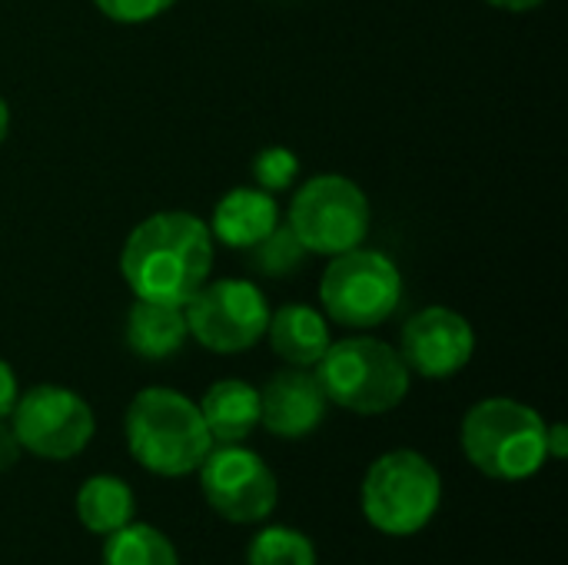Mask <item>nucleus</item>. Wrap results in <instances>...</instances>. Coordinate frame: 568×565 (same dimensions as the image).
Wrapping results in <instances>:
<instances>
[{
    "label": "nucleus",
    "instance_id": "15",
    "mask_svg": "<svg viewBox=\"0 0 568 565\" xmlns=\"http://www.w3.org/2000/svg\"><path fill=\"white\" fill-rule=\"evenodd\" d=\"M190 340L186 313L173 303L136 300L126 313V346L133 356L160 363L176 356Z\"/></svg>",
    "mask_w": 568,
    "mask_h": 565
},
{
    "label": "nucleus",
    "instance_id": "14",
    "mask_svg": "<svg viewBox=\"0 0 568 565\" xmlns=\"http://www.w3.org/2000/svg\"><path fill=\"white\" fill-rule=\"evenodd\" d=\"M266 340L283 363L300 366V370L316 366L333 343L329 320L306 303H286L276 313H270Z\"/></svg>",
    "mask_w": 568,
    "mask_h": 565
},
{
    "label": "nucleus",
    "instance_id": "18",
    "mask_svg": "<svg viewBox=\"0 0 568 565\" xmlns=\"http://www.w3.org/2000/svg\"><path fill=\"white\" fill-rule=\"evenodd\" d=\"M103 565H180L173 543L146 526V523H126L123 529L106 536Z\"/></svg>",
    "mask_w": 568,
    "mask_h": 565
},
{
    "label": "nucleus",
    "instance_id": "22",
    "mask_svg": "<svg viewBox=\"0 0 568 565\" xmlns=\"http://www.w3.org/2000/svg\"><path fill=\"white\" fill-rule=\"evenodd\" d=\"M97 10L116 23H146L166 13L176 0H93Z\"/></svg>",
    "mask_w": 568,
    "mask_h": 565
},
{
    "label": "nucleus",
    "instance_id": "13",
    "mask_svg": "<svg viewBox=\"0 0 568 565\" xmlns=\"http://www.w3.org/2000/svg\"><path fill=\"white\" fill-rule=\"evenodd\" d=\"M276 223H280V203L273 193L260 186H236L213 206V220L206 226L216 243L230 250H250Z\"/></svg>",
    "mask_w": 568,
    "mask_h": 565
},
{
    "label": "nucleus",
    "instance_id": "5",
    "mask_svg": "<svg viewBox=\"0 0 568 565\" xmlns=\"http://www.w3.org/2000/svg\"><path fill=\"white\" fill-rule=\"evenodd\" d=\"M439 503L443 480L416 450H393L366 470L363 513L369 526L386 536H413L426 529Z\"/></svg>",
    "mask_w": 568,
    "mask_h": 565
},
{
    "label": "nucleus",
    "instance_id": "9",
    "mask_svg": "<svg viewBox=\"0 0 568 565\" xmlns=\"http://www.w3.org/2000/svg\"><path fill=\"white\" fill-rule=\"evenodd\" d=\"M10 426L23 453L40 460H73L97 433L90 403L67 386H33L17 396Z\"/></svg>",
    "mask_w": 568,
    "mask_h": 565
},
{
    "label": "nucleus",
    "instance_id": "6",
    "mask_svg": "<svg viewBox=\"0 0 568 565\" xmlns=\"http://www.w3.org/2000/svg\"><path fill=\"white\" fill-rule=\"evenodd\" d=\"M323 316L346 330H373L403 303V273L383 250H346L329 256L320 280Z\"/></svg>",
    "mask_w": 568,
    "mask_h": 565
},
{
    "label": "nucleus",
    "instance_id": "7",
    "mask_svg": "<svg viewBox=\"0 0 568 565\" xmlns=\"http://www.w3.org/2000/svg\"><path fill=\"white\" fill-rule=\"evenodd\" d=\"M369 200L359 183L339 173H320L306 180L290 203V230L300 236L306 253L339 256L363 246L369 233Z\"/></svg>",
    "mask_w": 568,
    "mask_h": 565
},
{
    "label": "nucleus",
    "instance_id": "19",
    "mask_svg": "<svg viewBox=\"0 0 568 565\" xmlns=\"http://www.w3.org/2000/svg\"><path fill=\"white\" fill-rule=\"evenodd\" d=\"M250 565H316V546L310 536L286 529V526H266L253 536L246 549Z\"/></svg>",
    "mask_w": 568,
    "mask_h": 565
},
{
    "label": "nucleus",
    "instance_id": "24",
    "mask_svg": "<svg viewBox=\"0 0 568 565\" xmlns=\"http://www.w3.org/2000/svg\"><path fill=\"white\" fill-rule=\"evenodd\" d=\"M20 440H17V433H13V426H7L3 420H0V473H7V470H13L17 466V460H20Z\"/></svg>",
    "mask_w": 568,
    "mask_h": 565
},
{
    "label": "nucleus",
    "instance_id": "20",
    "mask_svg": "<svg viewBox=\"0 0 568 565\" xmlns=\"http://www.w3.org/2000/svg\"><path fill=\"white\" fill-rule=\"evenodd\" d=\"M256 273L270 276V280H286L300 270V263L306 260V246L300 243V236L290 230V223H276L256 246L246 250Z\"/></svg>",
    "mask_w": 568,
    "mask_h": 565
},
{
    "label": "nucleus",
    "instance_id": "25",
    "mask_svg": "<svg viewBox=\"0 0 568 565\" xmlns=\"http://www.w3.org/2000/svg\"><path fill=\"white\" fill-rule=\"evenodd\" d=\"M546 450H549L552 460H566L568 456V430L562 423L546 426Z\"/></svg>",
    "mask_w": 568,
    "mask_h": 565
},
{
    "label": "nucleus",
    "instance_id": "1",
    "mask_svg": "<svg viewBox=\"0 0 568 565\" xmlns=\"http://www.w3.org/2000/svg\"><path fill=\"white\" fill-rule=\"evenodd\" d=\"M213 233L186 210H163L133 226L120 253V273L136 300L183 306L213 270Z\"/></svg>",
    "mask_w": 568,
    "mask_h": 565
},
{
    "label": "nucleus",
    "instance_id": "12",
    "mask_svg": "<svg viewBox=\"0 0 568 565\" xmlns=\"http://www.w3.org/2000/svg\"><path fill=\"white\" fill-rule=\"evenodd\" d=\"M326 393L316 373L290 366L266 380L260 390V426L280 440H303L320 430L326 416Z\"/></svg>",
    "mask_w": 568,
    "mask_h": 565
},
{
    "label": "nucleus",
    "instance_id": "26",
    "mask_svg": "<svg viewBox=\"0 0 568 565\" xmlns=\"http://www.w3.org/2000/svg\"><path fill=\"white\" fill-rule=\"evenodd\" d=\"M486 3L496 10H509V13H529V10L542 7L546 0H486Z\"/></svg>",
    "mask_w": 568,
    "mask_h": 565
},
{
    "label": "nucleus",
    "instance_id": "3",
    "mask_svg": "<svg viewBox=\"0 0 568 565\" xmlns=\"http://www.w3.org/2000/svg\"><path fill=\"white\" fill-rule=\"evenodd\" d=\"M546 420L509 396L476 403L463 420V453L489 480L523 483L536 476L546 460Z\"/></svg>",
    "mask_w": 568,
    "mask_h": 565
},
{
    "label": "nucleus",
    "instance_id": "8",
    "mask_svg": "<svg viewBox=\"0 0 568 565\" xmlns=\"http://www.w3.org/2000/svg\"><path fill=\"white\" fill-rule=\"evenodd\" d=\"M183 313H186L190 336L203 350L233 356L256 346L266 336V323L273 310L263 290L250 280H216V283L206 280L183 303Z\"/></svg>",
    "mask_w": 568,
    "mask_h": 565
},
{
    "label": "nucleus",
    "instance_id": "23",
    "mask_svg": "<svg viewBox=\"0 0 568 565\" xmlns=\"http://www.w3.org/2000/svg\"><path fill=\"white\" fill-rule=\"evenodd\" d=\"M17 396H20V390H17V373L10 370V363L0 360V420H7V416L13 413Z\"/></svg>",
    "mask_w": 568,
    "mask_h": 565
},
{
    "label": "nucleus",
    "instance_id": "16",
    "mask_svg": "<svg viewBox=\"0 0 568 565\" xmlns=\"http://www.w3.org/2000/svg\"><path fill=\"white\" fill-rule=\"evenodd\" d=\"M200 416L213 436V446L243 443L260 426V390L243 380H220L206 390Z\"/></svg>",
    "mask_w": 568,
    "mask_h": 565
},
{
    "label": "nucleus",
    "instance_id": "17",
    "mask_svg": "<svg viewBox=\"0 0 568 565\" xmlns=\"http://www.w3.org/2000/svg\"><path fill=\"white\" fill-rule=\"evenodd\" d=\"M133 513H136L133 490L116 476H90L77 493V516L83 529L97 536H110L123 529L126 523H133Z\"/></svg>",
    "mask_w": 568,
    "mask_h": 565
},
{
    "label": "nucleus",
    "instance_id": "21",
    "mask_svg": "<svg viewBox=\"0 0 568 565\" xmlns=\"http://www.w3.org/2000/svg\"><path fill=\"white\" fill-rule=\"evenodd\" d=\"M253 180L266 193H283L300 180V157L286 147H266L253 160Z\"/></svg>",
    "mask_w": 568,
    "mask_h": 565
},
{
    "label": "nucleus",
    "instance_id": "27",
    "mask_svg": "<svg viewBox=\"0 0 568 565\" xmlns=\"http://www.w3.org/2000/svg\"><path fill=\"white\" fill-rule=\"evenodd\" d=\"M7 133H10V107H7V100L0 97V147H3V140H7Z\"/></svg>",
    "mask_w": 568,
    "mask_h": 565
},
{
    "label": "nucleus",
    "instance_id": "11",
    "mask_svg": "<svg viewBox=\"0 0 568 565\" xmlns=\"http://www.w3.org/2000/svg\"><path fill=\"white\" fill-rule=\"evenodd\" d=\"M476 353L473 323L449 306H426L406 320L399 333V356L409 373L426 380H449L469 366Z\"/></svg>",
    "mask_w": 568,
    "mask_h": 565
},
{
    "label": "nucleus",
    "instance_id": "4",
    "mask_svg": "<svg viewBox=\"0 0 568 565\" xmlns=\"http://www.w3.org/2000/svg\"><path fill=\"white\" fill-rule=\"evenodd\" d=\"M316 380L329 403L356 416H379L409 396V366L399 350L373 336L329 343L316 363Z\"/></svg>",
    "mask_w": 568,
    "mask_h": 565
},
{
    "label": "nucleus",
    "instance_id": "10",
    "mask_svg": "<svg viewBox=\"0 0 568 565\" xmlns=\"http://www.w3.org/2000/svg\"><path fill=\"white\" fill-rule=\"evenodd\" d=\"M200 486L206 503L236 526L263 523L280 503V483L273 470L253 450L223 443L200 463Z\"/></svg>",
    "mask_w": 568,
    "mask_h": 565
},
{
    "label": "nucleus",
    "instance_id": "2",
    "mask_svg": "<svg viewBox=\"0 0 568 565\" xmlns=\"http://www.w3.org/2000/svg\"><path fill=\"white\" fill-rule=\"evenodd\" d=\"M126 446L153 476L180 480L200 470L213 450V436L193 400L166 386H150L126 406Z\"/></svg>",
    "mask_w": 568,
    "mask_h": 565
}]
</instances>
